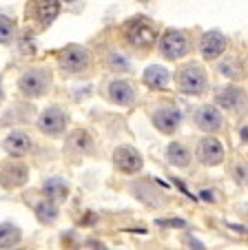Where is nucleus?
Masks as SVG:
<instances>
[{
    "instance_id": "nucleus-20",
    "label": "nucleus",
    "mask_w": 248,
    "mask_h": 250,
    "mask_svg": "<svg viewBox=\"0 0 248 250\" xmlns=\"http://www.w3.org/2000/svg\"><path fill=\"white\" fill-rule=\"evenodd\" d=\"M20 239H23V232H20V228L16 224H11V222L0 224V248H11Z\"/></svg>"
},
{
    "instance_id": "nucleus-9",
    "label": "nucleus",
    "mask_w": 248,
    "mask_h": 250,
    "mask_svg": "<svg viewBox=\"0 0 248 250\" xmlns=\"http://www.w3.org/2000/svg\"><path fill=\"white\" fill-rule=\"evenodd\" d=\"M228 49V38L220 31H206L200 40V53L206 60H217Z\"/></svg>"
},
{
    "instance_id": "nucleus-12",
    "label": "nucleus",
    "mask_w": 248,
    "mask_h": 250,
    "mask_svg": "<svg viewBox=\"0 0 248 250\" xmlns=\"http://www.w3.org/2000/svg\"><path fill=\"white\" fill-rule=\"evenodd\" d=\"M222 113L215 109V106H200L195 113V124L197 128H202V131L206 133H215L222 128Z\"/></svg>"
},
{
    "instance_id": "nucleus-21",
    "label": "nucleus",
    "mask_w": 248,
    "mask_h": 250,
    "mask_svg": "<svg viewBox=\"0 0 248 250\" xmlns=\"http://www.w3.org/2000/svg\"><path fill=\"white\" fill-rule=\"evenodd\" d=\"M36 217L40 224H53L58 219V206L56 202H51V199L45 197L43 202L36 204Z\"/></svg>"
},
{
    "instance_id": "nucleus-3",
    "label": "nucleus",
    "mask_w": 248,
    "mask_h": 250,
    "mask_svg": "<svg viewBox=\"0 0 248 250\" xmlns=\"http://www.w3.org/2000/svg\"><path fill=\"white\" fill-rule=\"evenodd\" d=\"M49 86H51V71L43 69V66L24 71L18 80L20 93L27 95V98H40L49 91Z\"/></svg>"
},
{
    "instance_id": "nucleus-4",
    "label": "nucleus",
    "mask_w": 248,
    "mask_h": 250,
    "mask_svg": "<svg viewBox=\"0 0 248 250\" xmlns=\"http://www.w3.org/2000/svg\"><path fill=\"white\" fill-rule=\"evenodd\" d=\"M188 36L180 29H166L159 38V53H162L166 60H182L188 53Z\"/></svg>"
},
{
    "instance_id": "nucleus-27",
    "label": "nucleus",
    "mask_w": 248,
    "mask_h": 250,
    "mask_svg": "<svg viewBox=\"0 0 248 250\" xmlns=\"http://www.w3.org/2000/svg\"><path fill=\"white\" fill-rule=\"evenodd\" d=\"M0 102H2V84H0Z\"/></svg>"
},
{
    "instance_id": "nucleus-22",
    "label": "nucleus",
    "mask_w": 248,
    "mask_h": 250,
    "mask_svg": "<svg viewBox=\"0 0 248 250\" xmlns=\"http://www.w3.org/2000/svg\"><path fill=\"white\" fill-rule=\"evenodd\" d=\"M16 36V22L9 16L0 14V44H9Z\"/></svg>"
},
{
    "instance_id": "nucleus-7",
    "label": "nucleus",
    "mask_w": 248,
    "mask_h": 250,
    "mask_svg": "<svg viewBox=\"0 0 248 250\" xmlns=\"http://www.w3.org/2000/svg\"><path fill=\"white\" fill-rule=\"evenodd\" d=\"M153 124L159 133L171 135V133H175L178 126L182 124V111H180L178 106H171V104L159 106V109L153 113Z\"/></svg>"
},
{
    "instance_id": "nucleus-16",
    "label": "nucleus",
    "mask_w": 248,
    "mask_h": 250,
    "mask_svg": "<svg viewBox=\"0 0 248 250\" xmlns=\"http://www.w3.org/2000/svg\"><path fill=\"white\" fill-rule=\"evenodd\" d=\"M36 14L40 27L47 29L60 14V0H36Z\"/></svg>"
},
{
    "instance_id": "nucleus-15",
    "label": "nucleus",
    "mask_w": 248,
    "mask_h": 250,
    "mask_svg": "<svg viewBox=\"0 0 248 250\" xmlns=\"http://www.w3.org/2000/svg\"><path fill=\"white\" fill-rule=\"evenodd\" d=\"M5 148L11 157H23L31 151V140H29L27 133L23 131H14L11 135H7L5 140Z\"/></svg>"
},
{
    "instance_id": "nucleus-2",
    "label": "nucleus",
    "mask_w": 248,
    "mask_h": 250,
    "mask_svg": "<svg viewBox=\"0 0 248 250\" xmlns=\"http://www.w3.org/2000/svg\"><path fill=\"white\" fill-rule=\"evenodd\" d=\"M178 86L186 95H202L208 89V76H206L204 66L197 62L184 64L178 73Z\"/></svg>"
},
{
    "instance_id": "nucleus-17",
    "label": "nucleus",
    "mask_w": 248,
    "mask_h": 250,
    "mask_svg": "<svg viewBox=\"0 0 248 250\" xmlns=\"http://www.w3.org/2000/svg\"><path fill=\"white\" fill-rule=\"evenodd\" d=\"M43 193L51 202H65L69 197V184L62 177H47L43 182Z\"/></svg>"
},
{
    "instance_id": "nucleus-23",
    "label": "nucleus",
    "mask_w": 248,
    "mask_h": 250,
    "mask_svg": "<svg viewBox=\"0 0 248 250\" xmlns=\"http://www.w3.org/2000/svg\"><path fill=\"white\" fill-rule=\"evenodd\" d=\"M71 146H78L80 153H91L93 151V142H91V137L87 135L85 131H75L73 137H71Z\"/></svg>"
},
{
    "instance_id": "nucleus-8",
    "label": "nucleus",
    "mask_w": 248,
    "mask_h": 250,
    "mask_svg": "<svg viewBox=\"0 0 248 250\" xmlns=\"http://www.w3.org/2000/svg\"><path fill=\"white\" fill-rule=\"evenodd\" d=\"M197 160L204 166H220L224 162V146L217 137H204L197 146Z\"/></svg>"
},
{
    "instance_id": "nucleus-18",
    "label": "nucleus",
    "mask_w": 248,
    "mask_h": 250,
    "mask_svg": "<svg viewBox=\"0 0 248 250\" xmlns=\"http://www.w3.org/2000/svg\"><path fill=\"white\" fill-rule=\"evenodd\" d=\"M166 157L173 166L178 168H186L188 166V160H191V151L184 146L182 142H171L169 148H166Z\"/></svg>"
},
{
    "instance_id": "nucleus-25",
    "label": "nucleus",
    "mask_w": 248,
    "mask_h": 250,
    "mask_svg": "<svg viewBox=\"0 0 248 250\" xmlns=\"http://www.w3.org/2000/svg\"><path fill=\"white\" fill-rule=\"evenodd\" d=\"M239 135H242V142H246V126H244L242 131H239Z\"/></svg>"
},
{
    "instance_id": "nucleus-24",
    "label": "nucleus",
    "mask_w": 248,
    "mask_h": 250,
    "mask_svg": "<svg viewBox=\"0 0 248 250\" xmlns=\"http://www.w3.org/2000/svg\"><path fill=\"white\" fill-rule=\"evenodd\" d=\"M159 226H178V228H186V222L184 219H159Z\"/></svg>"
},
{
    "instance_id": "nucleus-11",
    "label": "nucleus",
    "mask_w": 248,
    "mask_h": 250,
    "mask_svg": "<svg viewBox=\"0 0 248 250\" xmlns=\"http://www.w3.org/2000/svg\"><path fill=\"white\" fill-rule=\"evenodd\" d=\"M27 166L20 164V162H7L2 168H0V184L5 188H18L27 182Z\"/></svg>"
},
{
    "instance_id": "nucleus-19",
    "label": "nucleus",
    "mask_w": 248,
    "mask_h": 250,
    "mask_svg": "<svg viewBox=\"0 0 248 250\" xmlns=\"http://www.w3.org/2000/svg\"><path fill=\"white\" fill-rule=\"evenodd\" d=\"M242 100H244V95H242V91H239L237 86H226L224 91L217 93V104L224 106V109H228V111L237 109L239 104H242Z\"/></svg>"
},
{
    "instance_id": "nucleus-26",
    "label": "nucleus",
    "mask_w": 248,
    "mask_h": 250,
    "mask_svg": "<svg viewBox=\"0 0 248 250\" xmlns=\"http://www.w3.org/2000/svg\"><path fill=\"white\" fill-rule=\"evenodd\" d=\"M62 2H67V5H71V2H78V0H62Z\"/></svg>"
},
{
    "instance_id": "nucleus-14",
    "label": "nucleus",
    "mask_w": 248,
    "mask_h": 250,
    "mask_svg": "<svg viewBox=\"0 0 248 250\" xmlns=\"http://www.w3.org/2000/svg\"><path fill=\"white\" fill-rule=\"evenodd\" d=\"M109 98H111V102L120 104V106H129L135 100V89L124 80H115L109 86Z\"/></svg>"
},
{
    "instance_id": "nucleus-10",
    "label": "nucleus",
    "mask_w": 248,
    "mask_h": 250,
    "mask_svg": "<svg viewBox=\"0 0 248 250\" xmlns=\"http://www.w3.org/2000/svg\"><path fill=\"white\" fill-rule=\"evenodd\" d=\"M113 164H115V168H120L122 173L133 175V173H140L144 162H142V155L133 146H120L113 153Z\"/></svg>"
},
{
    "instance_id": "nucleus-5",
    "label": "nucleus",
    "mask_w": 248,
    "mask_h": 250,
    "mask_svg": "<svg viewBox=\"0 0 248 250\" xmlns=\"http://www.w3.org/2000/svg\"><path fill=\"white\" fill-rule=\"evenodd\" d=\"M58 64H60V69L65 71V73H82V71L89 69L91 56L85 47L73 44V47H67L65 51L58 56Z\"/></svg>"
},
{
    "instance_id": "nucleus-1",
    "label": "nucleus",
    "mask_w": 248,
    "mask_h": 250,
    "mask_svg": "<svg viewBox=\"0 0 248 250\" xmlns=\"http://www.w3.org/2000/svg\"><path fill=\"white\" fill-rule=\"evenodd\" d=\"M124 38L137 51H149L158 40V27L146 16H135L124 24Z\"/></svg>"
},
{
    "instance_id": "nucleus-6",
    "label": "nucleus",
    "mask_w": 248,
    "mask_h": 250,
    "mask_svg": "<svg viewBox=\"0 0 248 250\" xmlns=\"http://www.w3.org/2000/svg\"><path fill=\"white\" fill-rule=\"evenodd\" d=\"M38 128H40V133H45V135H49V137L62 135L67 128V113L60 106H49V109H45L43 115L38 118Z\"/></svg>"
},
{
    "instance_id": "nucleus-13",
    "label": "nucleus",
    "mask_w": 248,
    "mask_h": 250,
    "mask_svg": "<svg viewBox=\"0 0 248 250\" xmlns=\"http://www.w3.org/2000/svg\"><path fill=\"white\" fill-rule=\"evenodd\" d=\"M142 80H144V84L153 91H166L169 89V82H171V71L162 64H153L144 71Z\"/></svg>"
}]
</instances>
